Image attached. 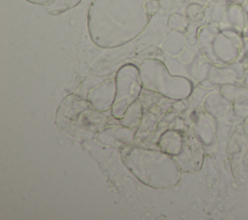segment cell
Returning a JSON list of instances; mask_svg holds the SVG:
<instances>
[{"label": "cell", "mask_w": 248, "mask_h": 220, "mask_svg": "<svg viewBox=\"0 0 248 220\" xmlns=\"http://www.w3.org/2000/svg\"><path fill=\"white\" fill-rule=\"evenodd\" d=\"M150 17L146 0H91L87 29L97 47L113 48L136 39Z\"/></svg>", "instance_id": "obj_1"}, {"label": "cell", "mask_w": 248, "mask_h": 220, "mask_svg": "<svg viewBox=\"0 0 248 220\" xmlns=\"http://www.w3.org/2000/svg\"><path fill=\"white\" fill-rule=\"evenodd\" d=\"M123 165L146 186L169 189L181 179V170L174 157L165 152L139 146H126L121 150Z\"/></svg>", "instance_id": "obj_2"}, {"label": "cell", "mask_w": 248, "mask_h": 220, "mask_svg": "<svg viewBox=\"0 0 248 220\" xmlns=\"http://www.w3.org/2000/svg\"><path fill=\"white\" fill-rule=\"evenodd\" d=\"M139 70L142 87L146 90L178 101L191 93V81L184 77L170 75L165 63L159 59H144Z\"/></svg>", "instance_id": "obj_3"}, {"label": "cell", "mask_w": 248, "mask_h": 220, "mask_svg": "<svg viewBox=\"0 0 248 220\" xmlns=\"http://www.w3.org/2000/svg\"><path fill=\"white\" fill-rule=\"evenodd\" d=\"M198 41L202 53L212 62H229L238 51V38L234 31L205 25L198 32Z\"/></svg>", "instance_id": "obj_4"}, {"label": "cell", "mask_w": 248, "mask_h": 220, "mask_svg": "<svg viewBox=\"0 0 248 220\" xmlns=\"http://www.w3.org/2000/svg\"><path fill=\"white\" fill-rule=\"evenodd\" d=\"M116 92L111 114L117 120H120L128 107L138 100L142 84L140 77V70L134 64L128 63L121 66L115 74Z\"/></svg>", "instance_id": "obj_5"}, {"label": "cell", "mask_w": 248, "mask_h": 220, "mask_svg": "<svg viewBox=\"0 0 248 220\" xmlns=\"http://www.w3.org/2000/svg\"><path fill=\"white\" fill-rule=\"evenodd\" d=\"M88 101L71 94L66 96L59 105L55 116L56 126L66 129L78 121V116L88 108Z\"/></svg>", "instance_id": "obj_6"}, {"label": "cell", "mask_w": 248, "mask_h": 220, "mask_svg": "<svg viewBox=\"0 0 248 220\" xmlns=\"http://www.w3.org/2000/svg\"><path fill=\"white\" fill-rule=\"evenodd\" d=\"M115 79H109L90 89L87 95V101L95 110L99 111H106L111 109L115 98Z\"/></svg>", "instance_id": "obj_7"}, {"label": "cell", "mask_w": 248, "mask_h": 220, "mask_svg": "<svg viewBox=\"0 0 248 220\" xmlns=\"http://www.w3.org/2000/svg\"><path fill=\"white\" fill-rule=\"evenodd\" d=\"M135 137L134 128L120 126L116 128H108L97 135V141L106 146L130 145Z\"/></svg>", "instance_id": "obj_8"}, {"label": "cell", "mask_w": 248, "mask_h": 220, "mask_svg": "<svg viewBox=\"0 0 248 220\" xmlns=\"http://www.w3.org/2000/svg\"><path fill=\"white\" fill-rule=\"evenodd\" d=\"M183 142L184 140L180 132L175 130H168L162 134L158 144L163 152L175 157L181 152Z\"/></svg>", "instance_id": "obj_9"}, {"label": "cell", "mask_w": 248, "mask_h": 220, "mask_svg": "<svg viewBox=\"0 0 248 220\" xmlns=\"http://www.w3.org/2000/svg\"><path fill=\"white\" fill-rule=\"evenodd\" d=\"M245 23V16L241 7L237 5L230 6L224 13L220 21V28L225 30L239 31L243 28Z\"/></svg>", "instance_id": "obj_10"}, {"label": "cell", "mask_w": 248, "mask_h": 220, "mask_svg": "<svg viewBox=\"0 0 248 220\" xmlns=\"http://www.w3.org/2000/svg\"><path fill=\"white\" fill-rule=\"evenodd\" d=\"M141 118H142L141 105L139 100H136L134 103H132L128 107L123 117L119 120V123L122 126L135 129L140 124Z\"/></svg>", "instance_id": "obj_11"}, {"label": "cell", "mask_w": 248, "mask_h": 220, "mask_svg": "<svg viewBox=\"0 0 248 220\" xmlns=\"http://www.w3.org/2000/svg\"><path fill=\"white\" fill-rule=\"evenodd\" d=\"M80 2L81 0H52V2L46 7V11L51 16H58L75 8Z\"/></svg>", "instance_id": "obj_12"}, {"label": "cell", "mask_w": 248, "mask_h": 220, "mask_svg": "<svg viewBox=\"0 0 248 220\" xmlns=\"http://www.w3.org/2000/svg\"><path fill=\"white\" fill-rule=\"evenodd\" d=\"M168 26L172 31L182 32L187 27V20L182 15L174 13L170 16L168 19Z\"/></svg>", "instance_id": "obj_13"}, {"label": "cell", "mask_w": 248, "mask_h": 220, "mask_svg": "<svg viewBox=\"0 0 248 220\" xmlns=\"http://www.w3.org/2000/svg\"><path fill=\"white\" fill-rule=\"evenodd\" d=\"M185 13H186V17L189 20L193 22H198L203 16V8L199 4L192 3L187 6Z\"/></svg>", "instance_id": "obj_14"}, {"label": "cell", "mask_w": 248, "mask_h": 220, "mask_svg": "<svg viewBox=\"0 0 248 220\" xmlns=\"http://www.w3.org/2000/svg\"><path fill=\"white\" fill-rule=\"evenodd\" d=\"M161 8L160 0H146V10L148 14L152 16Z\"/></svg>", "instance_id": "obj_15"}, {"label": "cell", "mask_w": 248, "mask_h": 220, "mask_svg": "<svg viewBox=\"0 0 248 220\" xmlns=\"http://www.w3.org/2000/svg\"><path fill=\"white\" fill-rule=\"evenodd\" d=\"M25 1L28 3L34 4V5L44 6V7H46L47 5H49L52 2V0H25Z\"/></svg>", "instance_id": "obj_16"}]
</instances>
